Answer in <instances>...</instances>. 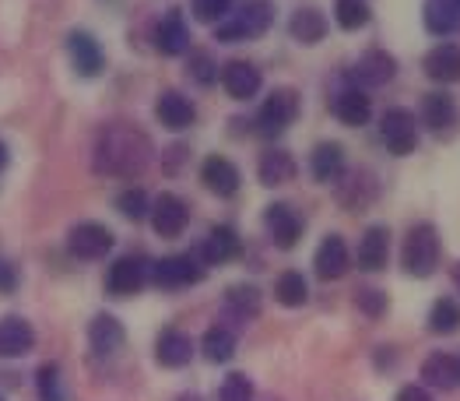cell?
Here are the masks:
<instances>
[{
  "label": "cell",
  "mask_w": 460,
  "mask_h": 401,
  "mask_svg": "<svg viewBox=\"0 0 460 401\" xmlns=\"http://www.w3.org/2000/svg\"><path fill=\"white\" fill-rule=\"evenodd\" d=\"M152 162V141L134 127H106L95 145V173L137 176Z\"/></svg>",
  "instance_id": "obj_1"
},
{
  "label": "cell",
  "mask_w": 460,
  "mask_h": 401,
  "mask_svg": "<svg viewBox=\"0 0 460 401\" xmlns=\"http://www.w3.org/2000/svg\"><path fill=\"white\" fill-rule=\"evenodd\" d=\"M270 25H274V4H270V0H243L239 11L229 14V18L215 29V36L222 42L261 40Z\"/></svg>",
  "instance_id": "obj_2"
},
{
  "label": "cell",
  "mask_w": 460,
  "mask_h": 401,
  "mask_svg": "<svg viewBox=\"0 0 460 401\" xmlns=\"http://www.w3.org/2000/svg\"><path fill=\"white\" fill-rule=\"evenodd\" d=\"M401 264L408 275L415 279H429L439 264V233L432 222H419L408 229L404 236V246H401Z\"/></svg>",
  "instance_id": "obj_3"
},
{
  "label": "cell",
  "mask_w": 460,
  "mask_h": 401,
  "mask_svg": "<svg viewBox=\"0 0 460 401\" xmlns=\"http://www.w3.org/2000/svg\"><path fill=\"white\" fill-rule=\"evenodd\" d=\"M296 117H299V92L296 88H274L257 113V130L264 138H278L281 130L292 127Z\"/></svg>",
  "instance_id": "obj_4"
},
{
  "label": "cell",
  "mask_w": 460,
  "mask_h": 401,
  "mask_svg": "<svg viewBox=\"0 0 460 401\" xmlns=\"http://www.w3.org/2000/svg\"><path fill=\"white\" fill-rule=\"evenodd\" d=\"M380 138H384L386 152L394 156H411L419 148V123H415V113L411 110H386L380 117Z\"/></svg>",
  "instance_id": "obj_5"
},
{
  "label": "cell",
  "mask_w": 460,
  "mask_h": 401,
  "mask_svg": "<svg viewBox=\"0 0 460 401\" xmlns=\"http://www.w3.org/2000/svg\"><path fill=\"white\" fill-rule=\"evenodd\" d=\"M113 233L102 222H77L75 229L67 233V250L81 257V261H99L113 250Z\"/></svg>",
  "instance_id": "obj_6"
},
{
  "label": "cell",
  "mask_w": 460,
  "mask_h": 401,
  "mask_svg": "<svg viewBox=\"0 0 460 401\" xmlns=\"http://www.w3.org/2000/svg\"><path fill=\"white\" fill-rule=\"evenodd\" d=\"M152 279L162 289H187L204 279V268L193 261L190 254H176V257H162L152 264Z\"/></svg>",
  "instance_id": "obj_7"
},
{
  "label": "cell",
  "mask_w": 460,
  "mask_h": 401,
  "mask_svg": "<svg viewBox=\"0 0 460 401\" xmlns=\"http://www.w3.org/2000/svg\"><path fill=\"white\" fill-rule=\"evenodd\" d=\"M187 218H190V208H187L183 198H176V194H158L155 198L152 226L162 240H176L187 229Z\"/></svg>",
  "instance_id": "obj_8"
},
{
  "label": "cell",
  "mask_w": 460,
  "mask_h": 401,
  "mask_svg": "<svg viewBox=\"0 0 460 401\" xmlns=\"http://www.w3.org/2000/svg\"><path fill=\"white\" fill-rule=\"evenodd\" d=\"M264 226H268L274 246H281V250H292L303 236V218L288 204H270L264 211Z\"/></svg>",
  "instance_id": "obj_9"
},
{
  "label": "cell",
  "mask_w": 460,
  "mask_h": 401,
  "mask_svg": "<svg viewBox=\"0 0 460 401\" xmlns=\"http://www.w3.org/2000/svg\"><path fill=\"white\" fill-rule=\"evenodd\" d=\"M148 281V264L141 257H119L113 268H110V279H106V289L113 296H137Z\"/></svg>",
  "instance_id": "obj_10"
},
{
  "label": "cell",
  "mask_w": 460,
  "mask_h": 401,
  "mask_svg": "<svg viewBox=\"0 0 460 401\" xmlns=\"http://www.w3.org/2000/svg\"><path fill=\"white\" fill-rule=\"evenodd\" d=\"M155 49L162 57H183L190 49V29L180 11H169L155 29Z\"/></svg>",
  "instance_id": "obj_11"
},
{
  "label": "cell",
  "mask_w": 460,
  "mask_h": 401,
  "mask_svg": "<svg viewBox=\"0 0 460 401\" xmlns=\"http://www.w3.org/2000/svg\"><path fill=\"white\" fill-rule=\"evenodd\" d=\"M261 71L250 64V60H229L226 67H222V88L229 92L232 99H239V102H246V99H253L257 92H261Z\"/></svg>",
  "instance_id": "obj_12"
},
{
  "label": "cell",
  "mask_w": 460,
  "mask_h": 401,
  "mask_svg": "<svg viewBox=\"0 0 460 401\" xmlns=\"http://www.w3.org/2000/svg\"><path fill=\"white\" fill-rule=\"evenodd\" d=\"M67 53H71V64H75V71L81 78H95L102 71V64H106L102 46L88 32H71L67 36Z\"/></svg>",
  "instance_id": "obj_13"
},
{
  "label": "cell",
  "mask_w": 460,
  "mask_h": 401,
  "mask_svg": "<svg viewBox=\"0 0 460 401\" xmlns=\"http://www.w3.org/2000/svg\"><path fill=\"white\" fill-rule=\"evenodd\" d=\"M422 71L432 81H439V85H454V81H460V46H454V42H439V46H432V49L425 53Z\"/></svg>",
  "instance_id": "obj_14"
},
{
  "label": "cell",
  "mask_w": 460,
  "mask_h": 401,
  "mask_svg": "<svg viewBox=\"0 0 460 401\" xmlns=\"http://www.w3.org/2000/svg\"><path fill=\"white\" fill-rule=\"evenodd\" d=\"M348 264H351V257H348V243L341 240V236H323V243L316 246V257H313L316 275H320L323 281H334L345 275Z\"/></svg>",
  "instance_id": "obj_15"
},
{
  "label": "cell",
  "mask_w": 460,
  "mask_h": 401,
  "mask_svg": "<svg viewBox=\"0 0 460 401\" xmlns=\"http://www.w3.org/2000/svg\"><path fill=\"white\" fill-rule=\"evenodd\" d=\"M155 117L162 120V127H169V130H187V127L197 120V110H193V102L183 92H172V88H169V92L158 95Z\"/></svg>",
  "instance_id": "obj_16"
},
{
  "label": "cell",
  "mask_w": 460,
  "mask_h": 401,
  "mask_svg": "<svg viewBox=\"0 0 460 401\" xmlns=\"http://www.w3.org/2000/svg\"><path fill=\"white\" fill-rule=\"evenodd\" d=\"M36 345V331L25 317H4L0 321V356L4 360H18L25 352H32Z\"/></svg>",
  "instance_id": "obj_17"
},
{
  "label": "cell",
  "mask_w": 460,
  "mask_h": 401,
  "mask_svg": "<svg viewBox=\"0 0 460 401\" xmlns=\"http://www.w3.org/2000/svg\"><path fill=\"white\" fill-rule=\"evenodd\" d=\"M200 180H204V187H208L211 194H218V198H232V194L239 191V169H235L226 156H208L204 165H200Z\"/></svg>",
  "instance_id": "obj_18"
},
{
  "label": "cell",
  "mask_w": 460,
  "mask_h": 401,
  "mask_svg": "<svg viewBox=\"0 0 460 401\" xmlns=\"http://www.w3.org/2000/svg\"><path fill=\"white\" fill-rule=\"evenodd\" d=\"M422 120H425V127H432L436 134H450L460 120L454 95H447V92H429L422 99Z\"/></svg>",
  "instance_id": "obj_19"
},
{
  "label": "cell",
  "mask_w": 460,
  "mask_h": 401,
  "mask_svg": "<svg viewBox=\"0 0 460 401\" xmlns=\"http://www.w3.org/2000/svg\"><path fill=\"white\" fill-rule=\"evenodd\" d=\"M386 257H390V229L386 226H369L358 240V268L384 272Z\"/></svg>",
  "instance_id": "obj_20"
},
{
  "label": "cell",
  "mask_w": 460,
  "mask_h": 401,
  "mask_svg": "<svg viewBox=\"0 0 460 401\" xmlns=\"http://www.w3.org/2000/svg\"><path fill=\"white\" fill-rule=\"evenodd\" d=\"M88 342H92V352H99V356H113V352L123 349L127 331H123V324L116 321L113 314H99L95 321L88 324Z\"/></svg>",
  "instance_id": "obj_21"
},
{
  "label": "cell",
  "mask_w": 460,
  "mask_h": 401,
  "mask_svg": "<svg viewBox=\"0 0 460 401\" xmlns=\"http://www.w3.org/2000/svg\"><path fill=\"white\" fill-rule=\"evenodd\" d=\"M155 360L162 362V366H169V370L187 366V362L193 360L190 334H183V331H176V327L162 331V334H158V342H155Z\"/></svg>",
  "instance_id": "obj_22"
},
{
  "label": "cell",
  "mask_w": 460,
  "mask_h": 401,
  "mask_svg": "<svg viewBox=\"0 0 460 401\" xmlns=\"http://www.w3.org/2000/svg\"><path fill=\"white\" fill-rule=\"evenodd\" d=\"M355 81H362V85H386V81H394L397 75V60L386 53V49H369L366 57H358V64H355Z\"/></svg>",
  "instance_id": "obj_23"
},
{
  "label": "cell",
  "mask_w": 460,
  "mask_h": 401,
  "mask_svg": "<svg viewBox=\"0 0 460 401\" xmlns=\"http://www.w3.org/2000/svg\"><path fill=\"white\" fill-rule=\"evenodd\" d=\"M309 169L320 183H338L341 173H345V148L338 141H323L313 148V159H309Z\"/></svg>",
  "instance_id": "obj_24"
},
{
  "label": "cell",
  "mask_w": 460,
  "mask_h": 401,
  "mask_svg": "<svg viewBox=\"0 0 460 401\" xmlns=\"http://www.w3.org/2000/svg\"><path fill=\"white\" fill-rule=\"evenodd\" d=\"M296 173H299V165L285 148H268L261 156V165H257V176H261L264 187H281V183L296 180Z\"/></svg>",
  "instance_id": "obj_25"
},
{
  "label": "cell",
  "mask_w": 460,
  "mask_h": 401,
  "mask_svg": "<svg viewBox=\"0 0 460 401\" xmlns=\"http://www.w3.org/2000/svg\"><path fill=\"white\" fill-rule=\"evenodd\" d=\"M422 380L429 388H439V391L457 388L460 384L457 356H450V352H432V356L422 362Z\"/></svg>",
  "instance_id": "obj_26"
},
{
  "label": "cell",
  "mask_w": 460,
  "mask_h": 401,
  "mask_svg": "<svg viewBox=\"0 0 460 401\" xmlns=\"http://www.w3.org/2000/svg\"><path fill=\"white\" fill-rule=\"evenodd\" d=\"M422 14L432 36H450L460 29V0H425Z\"/></svg>",
  "instance_id": "obj_27"
},
{
  "label": "cell",
  "mask_w": 460,
  "mask_h": 401,
  "mask_svg": "<svg viewBox=\"0 0 460 401\" xmlns=\"http://www.w3.org/2000/svg\"><path fill=\"white\" fill-rule=\"evenodd\" d=\"M334 117L341 123H348V127H362V123H369V117H373V102H369L366 92L345 88L341 95H334Z\"/></svg>",
  "instance_id": "obj_28"
},
{
  "label": "cell",
  "mask_w": 460,
  "mask_h": 401,
  "mask_svg": "<svg viewBox=\"0 0 460 401\" xmlns=\"http://www.w3.org/2000/svg\"><path fill=\"white\" fill-rule=\"evenodd\" d=\"M200 254H204L208 264H226L232 257H239V236H235V229L232 226H215L208 233L204 246H200Z\"/></svg>",
  "instance_id": "obj_29"
},
{
  "label": "cell",
  "mask_w": 460,
  "mask_h": 401,
  "mask_svg": "<svg viewBox=\"0 0 460 401\" xmlns=\"http://www.w3.org/2000/svg\"><path fill=\"white\" fill-rule=\"evenodd\" d=\"M338 198H341V204H345V208H351V211L366 208L369 200L376 198V180H373V173H366V169L348 173V180L341 183Z\"/></svg>",
  "instance_id": "obj_30"
},
{
  "label": "cell",
  "mask_w": 460,
  "mask_h": 401,
  "mask_svg": "<svg viewBox=\"0 0 460 401\" xmlns=\"http://www.w3.org/2000/svg\"><path fill=\"white\" fill-rule=\"evenodd\" d=\"M288 32H292V40L303 42V46H316V42L327 36V18L316 7H303V11L292 14Z\"/></svg>",
  "instance_id": "obj_31"
},
{
  "label": "cell",
  "mask_w": 460,
  "mask_h": 401,
  "mask_svg": "<svg viewBox=\"0 0 460 401\" xmlns=\"http://www.w3.org/2000/svg\"><path fill=\"white\" fill-rule=\"evenodd\" d=\"M200 352L208 362H229L235 356V334L229 327H218V324L208 327L204 338H200Z\"/></svg>",
  "instance_id": "obj_32"
},
{
  "label": "cell",
  "mask_w": 460,
  "mask_h": 401,
  "mask_svg": "<svg viewBox=\"0 0 460 401\" xmlns=\"http://www.w3.org/2000/svg\"><path fill=\"white\" fill-rule=\"evenodd\" d=\"M274 299L281 307H303L309 299V285L303 279V272H281L274 281Z\"/></svg>",
  "instance_id": "obj_33"
},
{
  "label": "cell",
  "mask_w": 460,
  "mask_h": 401,
  "mask_svg": "<svg viewBox=\"0 0 460 401\" xmlns=\"http://www.w3.org/2000/svg\"><path fill=\"white\" fill-rule=\"evenodd\" d=\"M226 307H229V314L243 317V321L257 317L261 314V289L257 285H232L226 292Z\"/></svg>",
  "instance_id": "obj_34"
},
{
  "label": "cell",
  "mask_w": 460,
  "mask_h": 401,
  "mask_svg": "<svg viewBox=\"0 0 460 401\" xmlns=\"http://www.w3.org/2000/svg\"><path fill=\"white\" fill-rule=\"evenodd\" d=\"M429 327L436 331V334H454L460 331V303L457 299H436L432 303V310H429Z\"/></svg>",
  "instance_id": "obj_35"
},
{
  "label": "cell",
  "mask_w": 460,
  "mask_h": 401,
  "mask_svg": "<svg viewBox=\"0 0 460 401\" xmlns=\"http://www.w3.org/2000/svg\"><path fill=\"white\" fill-rule=\"evenodd\" d=\"M334 18L345 32H358L369 25V4L366 0H338L334 4Z\"/></svg>",
  "instance_id": "obj_36"
},
{
  "label": "cell",
  "mask_w": 460,
  "mask_h": 401,
  "mask_svg": "<svg viewBox=\"0 0 460 401\" xmlns=\"http://www.w3.org/2000/svg\"><path fill=\"white\" fill-rule=\"evenodd\" d=\"M190 7L197 22H204V25H222V22L229 18L232 0H190Z\"/></svg>",
  "instance_id": "obj_37"
},
{
  "label": "cell",
  "mask_w": 460,
  "mask_h": 401,
  "mask_svg": "<svg viewBox=\"0 0 460 401\" xmlns=\"http://www.w3.org/2000/svg\"><path fill=\"white\" fill-rule=\"evenodd\" d=\"M116 208H119L127 218H134V222H141V218L152 211V204H148V194H145L141 187H130V191H123V194L116 198Z\"/></svg>",
  "instance_id": "obj_38"
},
{
  "label": "cell",
  "mask_w": 460,
  "mask_h": 401,
  "mask_svg": "<svg viewBox=\"0 0 460 401\" xmlns=\"http://www.w3.org/2000/svg\"><path fill=\"white\" fill-rule=\"evenodd\" d=\"M355 307H358L366 317H384L390 299H386V292H380V289H358V292H355Z\"/></svg>",
  "instance_id": "obj_39"
},
{
  "label": "cell",
  "mask_w": 460,
  "mask_h": 401,
  "mask_svg": "<svg viewBox=\"0 0 460 401\" xmlns=\"http://www.w3.org/2000/svg\"><path fill=\"white\" fill-rule=\"evenodd\" d=\"M39 398L60 401V366L57 362H42L39 366Z\"/></svg>",
  "instance_id": "obj_40"
},
{
  "label": "cell",
  "mask_w": 460,
  "mask_h": 401,
  "mask_svg": "<svg viewBox=\"0 0 460 401\" xmlns=\"http://www.w3.org/2000/svg\"><path fill=\"white\" fill-rule=\"evenodd\" d=\"M218 401H253V384H250V377L229 373L226 384H222V391H218Z\"/></svg>",
  "instance_id": "obj_41"
},
{
  "label": "cell",
  "mask_w": 460,
  "mask_h": 401,
  "mask_svg": "<svg viewBox=\"0 0 460 401\" xmlns=\"http://www.w3.org/2000/svg\"><path fill=\"white\" fill-rule=\"evenodd\" d=\"M190 78L197 85H211V81L222 78V75H218V67H215V60L208 53H190Z\"/></svg>",
  "instance_id": "obj_42"
},
{
  "label": "cell",
  "mask_w": 460,
  "mask_h": 401,
  "mask_svg": "<svg viewBox=\"0 0 460 401\" xmlns=\"http://www.w3.org/2000/svg\"><path fill=\"white\" fill-rule=\"evenodd\" d=\"M394 401H436L425 388H419V384H408V388H401L397 391V398Z\"/></svg>",
  "instance_id": "obj_43"
},
{
  "label": "cell",
  "mask_w": 460,
  "mask_h": 401,
  "mask_svg": "<svg viewBox=\"0 0 460 401\" xmlns=\"http://www.w3.org/2000/svg\"><path fill=\"white\" fill-rule=\"evenodd\" d=\"M14 285H18L14 268H11L7 261H0V292H14Z\"/></svg>",
  "instance_id": "obj_44"
},
{
  "label": "cell",
  "mask_w": 460,
  "mask_h": 401,
  "mask_svg": "<svg viewBox=\"0 0 460 401\" xmlns=\"http://www.w3.org/2000/svg\"><path fill=\"white\" fill-rule=\"evenodd\" d=\"M7 159H11V156H7V145H4V141H0V169H4V165H7Z\"/></svg>",
  "instance_id": "obj_45"
},
{
  "label": "cell",
  "mask_w": 460,
  "mask_h": 401,
  "mask_svg": "<svg viewBox=\"0 0 460 401\" xmlns=\"http://www.w3.org/2000/svg\"><path fill=\"white\" fill-rule=\"evenodd\" d=\"M450 275H454V285H457V289H460V261H457V264H454V272H450Z\"/></svg>",
  "instance_id": "obj_46"
},
{
  "label": "cell",
  "mask_w": 460,
  "mask_h": 401,
  "mask_svg": "<svg viewBox=\"0 0 460 401\" xmlns=\"http://www.w3.org/2000/svg\"><path fill=\"white\" fill-rule=\"evenodd\" d=\"M176 401H200V398H197V395H180Z\"/></svg>",
  "instance_id": "obj_47"
},
{
  "label": "cell",
  "mask_w": 460,
  "mask_h": 401,
  "mask_svg": "<svg viewBox=\"0 0 460 401\" xmlns=\"http://www.w3.org/2000/svg\"><path fill=\"white\" fill-rule=\"evenodd\" d=\"M457 366H460V356H457Z\"/></svg>",
  "instance_id": "obj_48"
},
{
  "label": "cell",
  "mask_w": 460,
  "mask_h": 401,
  "mask_svg": "<svg viewBox=\"0 0 460 401\" xmlns=\"http://www.w3.org/2000/svg\"><path fill=\"white\" fill-rule=\"evenodd\" d=\"M0 401H4V395H0Z\"/></svg>",
  "instance_id": "obj_49"
}]
</instances>
